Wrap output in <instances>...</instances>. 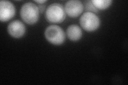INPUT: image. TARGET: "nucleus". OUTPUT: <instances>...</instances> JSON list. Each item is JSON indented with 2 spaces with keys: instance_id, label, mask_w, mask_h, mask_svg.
Here are the masks:
<instances>
[{
  "instance_id": "obj_1",
  "label": "nucleus",
  "mask_w": 128,
  "mask_h": 85,
  "mask_svg": "<svg viewBox=\"0 0 128 85\" xmlns=\"http://www.w3.org/2000/svg\"><path fill=\"white\" fill-rule=\"evenodd\" d=\"M66 17L64 7L59 3H52L47 7L46 18L49 22L58 23L62 22Z\"/></svg>"
},
{
  "instance_id": "obj_2",
  "label": "nucleus",
  "mask_w": 128,
  "mask_h": 85,
  "mask_svg": "<svg viewBox=\"0 0 128 85\" xmlns=\"http://www.w3.org/2000/svg\"><path fill=\"white\" fill-rule=\"evenodd\" d=\"M38 7L31 2L25 3L20 10V16L24 22L28 25H33L39 18Z\"/></svg>"
},
{
  "instance_id": "obj_3",
  "label": "nucleus",
  "mask_w": 128,
  "mask_h": 85,
  "mask_svg": "<svg viewBox=\"0 0 128 85\" xmlns=\"http://www.w3.org/2000/svg\"><path fill=\"white\" fill-rule=\"evenodd\" d=\"M44 35L48 42L56 45H61L65 39V35L63 30L56 25L48 27L45 31Z\"/></svg>"
},
{
  "instance_id": "obj_4",
  "label": "nucleus",
  "mask_w": 128,
  "mask_h": 85,
  "mask_svg": "<svg viewBox=\"0 0 128 85\" xmlns=\"http://www.w3.org/2000/svg\"><path fill=\"white\" fill-rule=\"evenodd\" d=\"M81 27L87 31H93L99 27L100 20L98 16L91 12H86L80 19Z\"/></svg>"
},
{
  "instance_id": "obj_5",
  "label": "nucleus",
  "mask_w": 128,
  "mask_h": 85,
  "mask_svg": "<svg viewBox=\"0 0 128 85\" xmlns=\"http://www.w3.org/2000/svg\"><path fill=\"white\" fill-rule=\"evenodd\" d=\"M15 14V8L13 4L9 1L0 2V20L6 21L12 18Z\"/></svg>"
},
{
  "instance_id": "obj_6",
  "label": "nucleus",
  "mask_w": 128,
  "mask_h": 85,
  "mask_svg": "<svg viewBox=\"0 0 128 85\" xmlns=\"http://www.w3.org/2000/svg\"><path fill=\"white\" fill-rule=\"evenodd\" d=\"M84 9L82 3L77 0H72L68 1L65 4V12L70 17L75 18L81 14Z\"/></svg>"
},
{
  "instance_id": "obj_7",
  "label": "nucleus",
  "mask_w": 128,
  "mask_h": 85,
  "mask_svg": "<svg viewBox=\"0 0 128 85\" xmlns=\"http://www.w3.org/2000/svg\"><path fill=\"white\" fill-rule=\"evenodd\" d=\"M25 27L19 20H14L9 23L8 27V31L14 38L22 37L25 33Z\"/></svg>"
},
{
  "instance_id": "obj_8",
  "label": "nucleus",
  "mask_w": 128,
  "mask_h": 85,
  "mask_svg": "<svg viewBox=\"0 0 128 85\" xmlns=\"http://www.w3.org/2000/svg\"><path fill=\"white\" fill-rule=\"evenodd\" d=\"M68 37L72 41H77L82 37V32L80 27L76 25H72L67 29Z\"/></svg>"
},
{
  "instance_id": "obj_9",
  "label": "nucleus",
  "mask_w": 128,
  "mask_h": 85,
  "mask_svg": "<svg viewBox=\"0 0 128 85\" xmlns=\"http://www.w3.org/2000/svg\"><path fill=\"white\" fill-rule=\"evenodd\" d=\"M92 3L97 9L105 10L112 3L110 0H92Z\"/></svg>"
},
{
  "instance_id": "obj_10",
  "label": "nucleus",
  "mask_w": 128,
  "mask_h": 85,
  "mask_svg": "<svg viewBox=\"0 0 128 85\" xmlns=\"http://www.w3.org/2000/svg\"><path fill=\"white\" fill-rule=\"evenodd\" d=\"M84 7L86 10L89 11V12L91 11L93 12L97 13L98 12V9L96 8L94 5L92 3L91 1H86L84 2Z\"/></svg>"
},
{
  "instance_id": "obj_11",
  "label": "nucleus",
  "mask_w": 128,
  "mask_h": 85,
  "mask_svg": "<svg viewBox=\"0 0 128 85\" xmlns=\"http://www.w3.org/2000/svg\"><path fill=\"white\" fill-rule=\"evenodd\" d=\"M45 5H40L38 6V9H39V11L41 13H42L44 11V10L45 9Z\"/></svg>"
},
{
  "instance_id": "obj_12",
  "label": "nucleus",
  "mask_w": 128,
  "mask_h": 85,
  "mask_svg": "<svg viewBox=\"0 0 128 85\" xmlns=\"http://www.w3.org/2000/svg\"><path fill=\"white\" fill-rule=\"evenodd\" d=\"M35 2H36V3H40V4H42V3H43L46 2V1H43V0H42V1H35Z\"/></svg>"
}]
</instances>
